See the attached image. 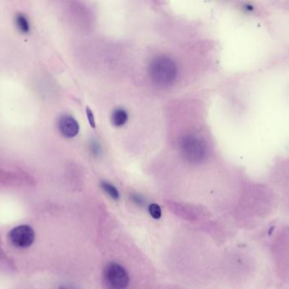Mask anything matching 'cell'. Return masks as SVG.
<instances>
[{
  "mask_svg": "<svg viewBox=\"0 0 289 289\" xmlns=\"http://www.w3.org/2000/svg\"><path fill=\"white\" fill-rule=\"evenodd\" d=\"M103 279L109 289H125L130 282L125 268L114 262L107 265L103 272Z\"/></svg>",
  "mask_w": 289,
  "mask_h": 289,
  "instance_id": "3957f363",
  "label": "cell"
},
{
  "mask_svg": "<svg viewBox=\"0 0 289 289\" xmlns=\"http://www.w3.org/2000/svg\"><path fill=\"white\" fill-rule=\"evenodd\" d=\"M149 212L154 219H159L161 216V208L156 204H152L149 207Z\"/></svg>",
  "mask_w": 289,
  "mask_h": 289,
  "instance_id": "9c48e42d",
  "label": "cell"
},
{
  "mask_svg": "<svg viewBox=\"0 0 289 289\" xmlns=\"http://www.w3.org/2000/svg\"><path fill=\"white\" fill-rule=\"evenodd\" d=\"M149 73L153 83L161 87H168L177 78L178 67L169 57L160 55L152 59L149 67Z\"/></svg>",
  "mask_w": 289,
  "mask_h": 289,
  "instance_id": "6da1fadb",
  "label": "cell"
},
{
  "mask_svg": "<svg viewBox=\"0 0 289 289\" xmlns=\"http://www.w3.org/2000/svg\"><path fill=\"white\" fill-rule=\"evenodd\" d=\"M101 186H102L103 190L109 194V197H111L112 199L115 200H119L120 194H119L117 188H115L114 186L112 185L110 183H106V182H103L101 183Z\"/></svg>",
  "mask_w": 289,
  "mask_h": 289,
  "instance_id": "ba28073f",
  "label": "cell"
},
{
  "mask_svg": "<svg viewBox=\"0 0 289 289\" xmlns=\"http://www.w3.org/2000/svg\"><path fill=\"white\" fill-rule=\"evenodd\" d=\"M8 239L14 247L26 249L33 245L35 232L30 226L21 225L13 228L8 233Z\"/></svg>",
  "mask_w": 289,
  "mask_h": 289,
  "instance_id": "277c9868",
  "label": "cell"
},
{
  "mask_svg": "<svg viewBox=\"0 0 289 289\" xmlns=\"http://www.w3.org/2000/svg\"><path fill=\"white\" fill-rule=\"evenodd\" d=\"M59 132L65 138H74L78 134L80 126L74 117L70 115H62L58 121Z\"/></svg>",
  "mask_w": 289,
  "mask_h": 289,
  "instance_id": "5b68a950",
  "label": "cell"
},
{
  "mask_svg": "<svg viewBox=\"0 0 289 289\" xmlns=\"http://www.w3.org/2000/svg\"><path fill=\"white\" fill-rule=\"evenodd\" d=\"M180 149L184 159L190 163H200L206 158V144L201 138L194 135L185 136L180 142Z\"/></svg>",
  "mask_w": 289,
  "mask_h": 289,
  "instance_id": "7a4b0ae2",
  "label": "cell"
},
{
  "mask_svg": "<svg viewBox=\"0 0 289 289\" xmlns=\"http://www.w3.org/2000/svg\"><path fill=\"white\" fill-rule=\"evenodd\" d=\"M128 118V113L126 112V110L121 108H118L112 114V123L114 124V126L120 127V126H124L127 122Z\"/></svg>",
  "mask_w": 289,
  "mask_h": 289,
  "instance_id": "8992f818",
  "label": "cell"
},
{
  "mask_svg": "<svg viewBox=\"0 0 289 289\" xmlns=\"http://www.w3.org/2000/svg\"><path fill=\"white\" fill-rule=\"evenodd\" d=\"M133 200L134 201H136V202L138 203V204H142V199H141L139 196H137V195L133 196Z\"/></svg>",
  "mask_w": 289,
  "mask_h": 289,
  "instance_id": "8fae6325",
  "label": "cell"
},
{
  "mask_svg": "<svg viewBox=\"0 0 289 289\" xmlns=\"http://www.w3.org/2000/svg\"><path fill=\"white\" fill-rule=\"evenodd\" d=\"M86 115H87V118H88V121H89L91 126H92V128H96L94 115H93L92 110L90 108H88V107L86 108Z\"/></svg>",
  "mask_w": 289,
  "mask_h": 289,
  "instance_id": "30bf717a",
  "label": "cell"
},
{
  "mask_svg": "<svg viewBox=\"0 0 289 289\" xmlns=\"http://www.w3.org/2000/svg\"><path fill=\"white\" fill-rule=\"evenodd\" d=\"M15 25L17 29L22 33H28L30 31V25L28 22L27 18L22 13H17L15 15Z\"/></svg>",
  "mask_w": 289,
  "mask_h": 289,
  "instance_id": "52a82bcc",
  "label": "cell"
}]
</instances>
